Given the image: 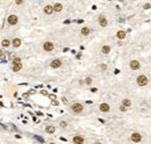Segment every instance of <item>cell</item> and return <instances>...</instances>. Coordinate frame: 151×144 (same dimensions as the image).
Here are the masks:
<instances>
[{
  "label": "cell",
  "instance_id": "obj_1",
  "mask_svg": "<svg viewBox=\"0 0 151 144\" xmlns=\"http://www.w3.org/2000/svg\"><path fill=\"white\" fill-rule=\"evenodd\" d=\"M137 84L140 85V86H145L148 84V78L145 76H138L137 77Z\"/></svg>",
  "mask_w": 151,
  "mask_h": 144
},
{
  "label": "cell",
  "instance_id": "obj_2",
  "mask_svg": "<svg viewBox=\"0 0 151 144\" xmlns=\"http://www.w3.org/2000/svg\"><path fill=\"white\" fill-rule=\"evenodd\" d=\"M71 109L75 112V113H80V112H83V106L80 105V103H73L71 106Z\"/></svg>",
  "mask_w": 151,
  "mask_h": 144
},
{
  "label": "cell",
  "instance_id": "obj_3",
  "mask_svg": "<svg viewBox=\"0 0 151 144\" xmlns=\"http://www.w3.org/2000/svg\"><path fill=\"white\" fill-rule=\"evenodd\" d=\"M7 22L11 24V26H14L18 23V16L16 15H9L7 19Z\"/></svg>",
  "mask_w": 151,
  "mask_h": 144
},
{
  "label": "cell",
  "instance_id": "obj_4",
  "mask_svg": "<svg viewBox=\"0 0 151 144\" xmlns=\"http://www.w3.org/2000/svg\"><path fill=\"white\" fill-rule=\"evenodd\" d=\"M43 49L45 51H52L53 50V43L52 42H45L44 46H43Z\"/></svg>",
  "mask_w": 151,
  "mask_h": 144
},
{
  "label": "cell",
  "instance_id": "obj_5",
  "mask_svg": "<svg viewBox=\"0 0 151 144\" xmlns=\"http://www.w3.org/2000/svg\"><path fill=\"white\" fill-rule=\"evenodd\" d=\"M140 66H141V64H140V62L138 61H131L130 62V69L131 70H138L140 69Z\"/></svg>",
  "mask_w": 151,
  "mask_h": 144
},
{
  "label": "cell",
  "instance_id": "obj_6",
  "mask_svg": "<svg viewBox=\"0 0 151 144\" xmlns=\"http://www.w3.org/2000/svg\"><path fill=\"white\" fill-rule=\"evenodd\" d=\"M141 140H142V136H141L138 133H134L131 135V141L132 142H136V143H137V142H141Z\"/></svg>",
  "mask_w": 151,
  "mask_h": 144
},
{
  "label": "cell",
  "instance_id": "obj_7",
  "mask_svg": "<svg viewBox=\"0 0 151 144\" xmlns=\"http://www.w3.org/2000/svg\"><path fill=\"white\" fill-rule=\"evenodd\" d=\"M62 65V62L59 61V59H53L52 62H51V64H50V66L52 69H58Z\"/></svg>",
  "mask_w": 151,
  "mask_h": 144
},
{
  "label": "cell",
  "instance_id": "obj_8",
  "mask_svg": "<svg viewBox=\"0 0 151 144\" xmlns=\"http://www.w3.org/2000/svg\"><path fill=\"white\" fill-rule=\"evenodd\" d=\"M53 11H55V9H53V6H50V5H48V6H45V7H44V13L47 14V15H50V14H52Z\"/></svg>",
  "mask_w": 151,
  "mask_h": 144
},
{
  "label": "cell",
  "instance_id": "obj_9",
  "mask_svg": "<svg viewBox=\"0 0 151 144\" xmlns=\"http://www.w3.org/2000/svg\"><path fill=\"white\" fill-rule=\"evenodd\" d=\"M99 24H101L102 27H106L107 24H108L107 20H106V18L103 15H100V16H99Z\"/></svg>",
  "mask_w": 151,
  "mask_h": 144
},
{
  "label": "cell",
  "instance_id": "obj_10",
  "mask_svg": "<svg viewBox=\"0 0 151 144\" xmlns=\"http://www.w3.org/2000/svg\"><path fill=\"white\" fill-rule=\"evenodd\" d=\"M109 105L108 103H101L100 105V110L101 112H103V113H107V112H109Z\"/></svg>",
  "mask_w": 151,
  "mask_h": 144
},
{
  "label": "cell",
  "instance_id": "obj_11",
  "mask_svg": "<svg viewBox=\"0 0 151 144\" xmlns=\"http://www.w3.org/2000/svg\"><path fill=\"white\" fill-rule=\"evenodd\" d=\"M73 143H76V144L84 143V138L81 136H75V137H73Z\"/></svg>",
  "mask_w": 151,
  "mask_h": 144
},
{
  "label": "cell",
  "instance_id": "obj_12",
  "mask_svg": "<svg viewBox=\"0 0 151 144\" xmlns=\"http://www.w3.org/2000/svg\"><path fill=\"white\" fill-rule=\"evenodd\" d=\"M126 35H127V33H126V31H123V30H119L116 33L117 38H120V40H123V38L126 37Z\"/></svg>",
  "mask_w": 151,
  "mask_h": 144
},
{
  "label": "cell",
  "instance_id": "obj_13",
  "mask_svg": "<svg viewBox=\"0 0 151 144\" xmlns=\"http://www.w3.org/2000/svg\"><path fill=\"white\" fill-rule=\"evenodd\" d=\"M12 44H13L15 48H18V47L21 46V40H20V38H14V40L12 41Z\"/></svg>",
  "mask_w": 151,
  "mask_h": 144
},
{
  "label": "cell",
  "instance_id": "obj_14",
  "mask_svg": "<svg viewBox=\"0 0 151 144\" xmlns=\"http://www.w3.org/2000/svg\"><path fill=\"white\" fill-rule=\"evenodd\" d=\"M22 69V64L21 63H16V64H13V71H20Z\"/></svg>",
  "mask_w": 151,
  "mask_h": 144
},
{
  "label": "cell",
  "instance_id": "obj_15",
  "mask_svg": "<svg viewBox=\"0 0 151 144\" xmlns=\"http://www.w3.org/2000/svg\"><path fill=\"white\" fill-rule=\"evenodd\" d=\"M45 131L48 134H53L55 133V127H53V125H48V127L45 128Z\"/></svg>",
  "mask_w": 151,
  "mask_h": 144
},
{
  "label": "cell",
  "instance_id": "obj_16",
  "mask_svg": "<svg viewBox=\"0 0 151 144\" xmlns=\"http://www.w3.org/2000/svg\"><path fill=\"white\" fill-rule=\"evenodd\" d=\"M101 51H102V53L107 55V53L110 52V48L108 46H103V47H102V49H101Z\"/></svg>",
  "mask_w": 151,
  "mask_h": 144
},
{
  "label": "cell",
  "instance_id": "obj_17",
  "mask_svg": "<svg viewBox=\"0 0 151 144\" xmlns=\"http://www.w3.org/2000/svg\"><path fill=\"white\" fill-rule=\"evenodd\" d=\"M81 34H83L84 36L88 35V34H90V28H88V27H84L83 29H81Z\"/></svg>",
  "mask_w": 151,
  "mask_h": 144
},
{
  "label": "cell",
  "instance_id": "obj_18",
  "mask_svg": "<svg viewBox=\"0 0 151 144\" xmlns=\"http://www.w3.org/2000/svg\"><path fill=\"white\" fill-rule=\"evenodd\" d=\"M53 9H55V12H60V11H62V5H60L59 2L55 4V5H53Z\"/></svg>",
  "mask_w": 151,
  "mask_h": 144
},
{
  "label": "cell",
  "instance_id": "obj_19",
  "mask_svg": "<svg viewBox=\"0 0 151 144\" xmlns=\"http://www.w3.org/2000/svg\"><path fill=\"white\" fill-rule=\"evenodd\" d=\"M122 105H125L126 107H130L131 102H130V100H129V99H123V100H122Z\"/></svg>",
  "mask_w": 151,
  "mask_h": 144
},
{
  "label": "cell",
  "instance_id": "obj_20",
  "mask_svg": "<svg viewBox=\"0 0 151 144\" xmlns=\"http://www.w3.org/2000/svg\"><path fill=\"white\" fill-rule=\"evenodd\" d=\"M1 44H2V47H6V48H7V47L11 44V42H9V40H7V38H6V40H2Z\"/></svg>",
  "mask_w": 151,
  "mask_h": 144
},
{
  "label": "cell",
  "instance_id": "obj_21",
  "mask_svg": "<svg viewBox=\"0 0 151 144\" xmlns=\"http://www.w3.org/2000/svg\"><path fill=\"white\" fill-rule=\"evenodd\" d=\"M85 83H86L87 85H91V84H92V78H90V77H87L86 79H85Z\"/></svg>",
  "mask_w": 151,
  "mask_h": 144
},
{
  "label": "cell",
  "instance_id": "obj_22",
  "mask_svg": "<svg viewBox=\"0 0 151 144\" xmlns=\"http://www.w3.org/2000/svg\"><path fill=\"white\" fill-rule=\"evenodd\" d=\"M16 63H21V59H20L19 57H16V58L13 59V64H16Z\"/></svg>",
  "mask_w": 151,
  "mask_h": 144
},
{
  "label": "cell",
  "instance_id": "obj_23",
  "mask_svg": "<svg viewBox=\"0 0 151 144\" xmlns=\"http://www.w3.org/2000/svg\"><path fill=\"white\" fill-rule=\"evenodd\" d=\"M120 109H121V110H122V112H126V110H127V107H126V106H125V105H122V106H121V107H120Z\"/></svg>",
  "mask_w": 151,
  "mask_h": 144
},
{
  "label": "cell",
  "instance_id": "obj_24",
  "mask_svg": "<svg viewBox=\"0 0 151 144\" xmlns=\"http://www.w3.org/2000/svg\"><path fill=\"white\" fill-rule=\"evenodd\" d=\"M15 4H16V5H21V4H23V0H15Z\"/></svg>",
  "mask_w": 151,
  "mask_h": 144
},
{
  "label": "cell",
  "instance_id": "obj_25",
  "mask_svg": "<svg viewBox=\"0 0 151 144\" xmlns=\"http://www.w3.org/2000/svg\"><path fill=\"white\" fill-rule=\"evenodd\" d=\"M150 7H151L150 4H145V5H144V9H149Z\"/></svg>",
  "mask_w": 151,
  "mask_h": 144
},
{
  "label": "cell",
  "instance_id": "obj_26",
  "mask_svg": "<svg viewBox=\"0 0 151 144\" xmlns=\"http://www.w3.org/2000/svg\"><path fill=\"white\" fill-rule=\"evenodd\" d=\"M60 127H66V122H60Z\"/></svg>",
  "mask_w": 151,
  "mask_h": 144
},
{
  "label": "cell",
  "instance_id": "obj_27",
  "mask_svg": "<svg viewBox=\"0 0 151 144\" xmlns=\"http://www.w3.org/2000/svg\"><path fill=\"white\" fill-rule=\"evenodd\" d=\"M49 98L51 99V100H55V99H56V96H55V95H52V94H51V95H49Z\"/></svg>",
  "mask_w": 151,
  "mask_h": 144
},
{
  "label": "cell",
  "instance_id": "obj_28",
  "mask_svg": "<svg viewBox=\"0 0 151 144\" xmlns=\"http://www.w3.org/2000/svg\"><path fill=\"white\" fill-rule=\"evenodd\" d=\"M35 137H36V138H37V140L40 141V142H44V140H42L41 137H38V136H35Z\"/></svg>",
  "mask_w": 151,
  "mask_h": 144
},
{
  "label": "cell",
  "instance_id": "obj_29",
  "mask_svg": "<svg viewBox=\"0 0 151 144\" xmlns=\"http://www.w3.org/2000/svg\"><path fill=\"white\" fill-rule=\"evenodd\" d=\"M91 91H92V92H97V88H95V87H93V88H91Z\"/></svg>",
  "mask_w": 151,
  "mask_h": 144
},
{
  "label": "cell",
  "instance_id": "obj_30",
  "mask_svg": "<svg viewBox=\"0 0 151 144\" xmlns=\"http://www.w3.org/2000/svg\"><path fill=\"white\" fill-rule=\"evenodd\" d=\"M101 69L102 70H106V65H101Z\"/></svg>",
  "mask_w": 151,
  "mask_h": 144
}]
</instances>
